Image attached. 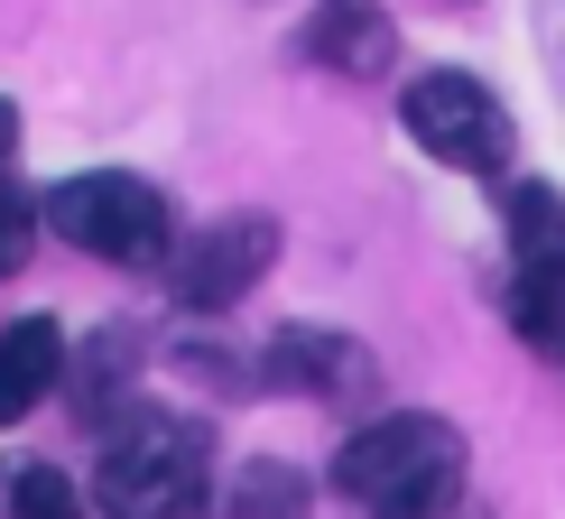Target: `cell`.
I'll return each mask as SVG.
<instances>
[{
	"mask_svg": "<svg viewBox=\"0 0 565 519\" xmlns=\"http://www.w3.org/2000/svg\"><path fill=\"white\" fill-rule=\"evenodd\" d=\"M38 223L56 232V242H75V251H93V260H111V269H158V260L177 251V214H168V195H158L149 177H121V168L65 177L56 195L38 204Z\"/></svg>",
	"mask_w": 565,
	"mask_h": 519,
	"instance_id": "3957f363",
	"label": "cell"
},
{
	"mask_svg": "<svg viewBox=\"0 0 565 519\" xmlns=\"http://www.w3.org/2000/svg\"><path fill=\"white\" fill-rule=\"evenodd\" d=\"M10 519H84V510H75V483L46 474V464H19V483H10Z\"/></svg>",
	"mask_w": 565,
	"mask_h": 519,
	"instance_id": "7c38bea8",
	"label": "cell"
},
{
	"mask_svg": "<svg viewBox=\"0 0 565 519\" xmlns=\"http://www.w3.org/2000/svg\"><path fill=\"white\" fill-rule=\"evenodd\" d=\"M343 501H362L371 519H445L463 491V436L427 409H398V417H371L362 436L343 445L334 464Z\"/></svg>",
	"mask_w": 565,
	"mask_h": 519,
	"instance_id": "6da1fadb",
	"label": "cell"
},
{
	"mask_svg": "<svg viewBox=\"0 0 565 519\" xmlns=\"http://www.w3.org/2000/svg\"><path fill=\"white\" fill-rule=\"evenodd\" d=\"M510 260L537 288H565V195L556 186H510Z\"/></svg>",
	"mask_w": 565,
	"mask_h": 519,
	"instance_id": "9c48e42d",
	"label": "cell"
},
{
	"mask_svg": "<svg viewBox=\"0 0 565 519\" xmlns=\"http://www.w3.org/2000/svg\"><path fill=\"white\" fill-rule=\"evenodd\" d=\"M260 371L278 390H306V399H371L381 390V362H371L352 335H334V325H278Z\"/></svg>",
	"mask_w": 565,
	"mask_h": 519,
	"instance_id": "8992f818",
	"label": "cell"
},
{
	"mask_svg": "<svg viewBox=\"0 0 565 519\" xmlns=\"http://www.w3.org/2000/svg\"><path fill=\"white\" fill-rule=\"evenodd\" d=\"M19 149V112H10V93H0V158Z\"/></svg>",
	"mask_w": 565,
	"mask_h": 519,
	"instance_id": "5bb4252c",
	"label": "cell"
},
{
	"mask_svg": "<svg viewBox=\"0 0 565 519\" xmlns=\"http://www.w3.org/2000/svg\"><path fill=\"white\" fill-rule=\"evenodd\" d=\"M510 325H520L529 352L565 362V288H537V278H520V288H510Z\"/></svg>",
	"mask_w": 565,
	"mask_h": 519,
	"instance_id": "30bf717a",
	"label": "cell"
},
{
	"mask_svg": "<svg viewBox=\"0 0 565 519\" xmlns=\"http://www.w3.org/2000/svg\"><path fill=\"white\" fill-rule=\"evenodd\" d=\"M306 46H316V65H334V75H390V56H398V29L371 0H324L316 10V29H306Z\"/></svg>",
	"mask_w": 565,
	"mask_h": 519,
	"instance_id": "52a82bcc",
	"label": "cell"
},
{
	"mask_svg": "<svg viewBox=\"0 0 565 519\" xmlns=\"http://www.w3.org/2000/svg\"><path fill=\"white\" fill-rule=\"evenodd\" d=\"M38 251V195H19L10 177H0V278H19Z\"/></svg>",
	"mask_w": 565,
	"mask_h": 519,
	"instance_id": "4fadbf2b",
	"label": "cell"
},
{
	"mask_svg": "<svg viewBox=\"0 0 565 519\" xmlns=\"http://www.w3.org/2000/svg\"><path fill=\"white\" fill-rule=\"evenodd\" d=\"M204 491H214V436L177 409H139L103 445V474H93L103 519H195Z\"/></svg>",
	"mask_w": 565,
	"mask_h": 519,
	"instance_id": "7a4b0ae2",
	"label": "cell"
},
{
	"mask_svg": "<svg viewBox=\"0 0 565 519\" xmlns=\"http://www.w3.org/2000/svg\"><path fill=\"white\" fill-rule=\"evenodd\" d=\"M398 121H408V139L436 149L445 168H501L510 158V112L491 103V84L463 75V65H427V75L408 84V103H398Z\"/></svg>",
	"mask_w": 565,
	"mask_h": 519,
	"instance_id": "277c9868",
	"label": "cell"
},
{
	"mask_svg": "<svg viewBox=\"0 0 565 519\" xmlns=\"http://www.w3.org/2000/svg\"><path fill=\"white\" fill-rule=\"evenodd\" d=\"M232 510H242V519H297L306 510V483L288 474V464H250L242 491H232Z\"/></svg>",
	"mask_w": 565,
	"mask_h": 519,
	"instance_id": "8fae6325",
	"label": "cell"
},
{
	"mask_svg": "<svg viewBox=\"0 0 565 519\" xmlns=\"http://www.w3.org/2000/svg\"><path fill=\"white\" fill-rule=\"evenodd\" d=\"M269 260H278V223L269 214H223L168 260V288H177L185 316H223V306H242L269 278Z\"/></svg>",
	"mask_w": 565,
	"mask_h": 519,
	"instance_id": "5b68a950",
	"label": "cell"
},
{
	"mask_svg": "<svg viewBox=\"0 0 565 519\" xmlns=\"http://www.w3.org/2000/svg\"><path fill=\"white\" fill-rule=\"evenodd\" d=\"M56 371H65V335H56L46 316L0 325V427H19V417L56 390Z\"/></svg>",
	"mask_w": 565,
	"mask_h": 519,
	"instance_id": "ba28073f",
	"label": "cell"
}]
</instances>
